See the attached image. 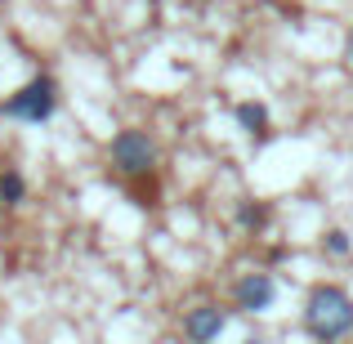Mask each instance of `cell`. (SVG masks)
<instances>
[{"mask_svg":"<svg viewBox=\"0 0 353 344\" xmlns=\"http://www.w3.org/2000/svg\"><path fill=\"white\" fill-rule=\"evenodd\" d=\"M304 331L313 340H340L353 331V295L340 291V286L322 282L309 291L304 300Z\"/></svg>","mask_w":353,"mask_h":344,"instance_id":"1","label":"cell"},{"mask_svg":"<svg viewBox=\"0 0 353 344\" xmlns=\"http://www.w3.org/2000/svg\"><path fill=\"white\" fill-rule=\"evenodd\" d=\"M322 250L327 255H336V259H345L349 250H353V241H349V232H340V228H331L327 237H322Z\"/></svg>","mask_w":353,"mask_h":344,"instance_id":"9","label":"cell"},{"mask_svg":"<svg viewBox=\"0 0 353 344\" xmlns=\"http://www.w3.org/2000/svg\"><path fill=\"white\" fill-rule=\"evenodd\" d=\"M237 228L264 232L268 228V206H264V201H241V206H237Z\"/></svg>","mask_w":353,"mask_h":344,"instance_id":"8","label":"cell"},{"mask_svg":"<svg viewBox=\"0 0 353 344\" xmlns=\"http://www.w3.org/2000/svg\"><path fill=\"white\" fill-rule=\"evenodd\" d=\"M157 139L148 134V130H121V134L108 143V165H112V174L117 179H152V170H157Z\"/></svg>","mask_w":353,"mask_h":344,"instance_id":"3","label":"cell"},{"mask_svg":"<svg viewBox=\"0 0 353 344\" xmlns=\"http://www.w3.org/2000/svg\"><path fill=\"white\" fill-rule=\"evenodd\" d=\"M59 81L50 72H36L23 90H14L9 99H0V117L23 121V125H45L54 112H59Z\"/></svg>","mask_w":353,"mask_h":344,"instance_id":"2","label":"cell"},{"mask_svg":"<svg viewBox=\"0 0 353 344\" xmlns=\"http://www.w3.org/2000/svg\"><path fill=\"white\" fill-rule=\"evenodd\" d=\"M273 300H277V282L268 273H246V277H237V286H233V304L241 313H264V309H273Z\"/></svg>","mask_w":353,"mask_h":344,"instance_id":"4","label":"cell"},{"mask_svg":"<svg viewBox=\"0 0 353 344\" xmlns=\"http://www.w3.org/2000/svg\"><path fill=\"white\" fill-rule=\"evenodd\" d=\"M233 117H237V125L246 130L255 143H268V134H273V125H268V108L264 103H255V99H246V103H237L233 108Z\"/></svg>","mask_w":353,"mask_h":344,"instance_id":"6","label":"cell"},{"mask_svg":"<svg viewBox=\"0 0 353 344\" xmlns=\"http://www.w3.org/2000/svg\"><path fill=\"white\" fill-rule=\"evenodd\" d=\"M228 327V313L219 309V304H197V309H188V318H183V336L206 344V340H219Z\"/></svg>","mask_w":353,"mask_h":344,"instance_id":"5","label":"cell"},{"mask_svg":"<svg viewBox=\"0 0 353 344\" xmlns=\"http://www.w3.org/2000/svg\"><path fill=\"white\" fill-rule=\"evenodd\" d=\"M27 201V179L18 165H5L0 170V210H18Z\"/></svg>","mask_w":353,"mask_h":344,"instance_id":"7","label":"cell"},{"mask_svg":"<svg viewBox=\"0 0 353 344\" xmlns=\"http://www.w3.org/2000/svg\"><path fill=\"white\" fill-rule=\"evenodd\" d=\"M345 54H349V63H353V32H349V45H345Z\"/></svg>","mask_w":353,"mask_h":344,"instance_id":"10","label":"cell"}]
</instances>
